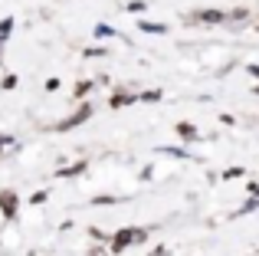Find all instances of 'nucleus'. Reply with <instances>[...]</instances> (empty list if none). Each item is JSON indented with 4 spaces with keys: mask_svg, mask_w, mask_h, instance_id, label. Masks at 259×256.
<instances>
[{
    "mask_svg": "<svg viewBox=\"0 0 259 256\" xmlns=\"http://www.w3.org/2000/svg\"><path fill=\"white\" fill-rule=\"evenodd\" d=\"M89 115H92V109H89V105H82V109H79L76 115L69 118V122H63V125H59V128H63V132H66V128H72V125H82V122H85Z\"/></svg>",
    "mask_w": 259,
    "mask_h": 256,
    "instance_id": "obj_2",
    "label": "nucleus"
},
{
    "mask_svg": "<svg viewBox=\"0 0 259 256\" xmlns=\"http://www.w3.org/2000/svg\"><path fill=\"white\" fill-rule=\"evenodd\" d=\"M79 171H85V164H76V167H66V171H59L63 178H69V174H79Z\"/></svg>",
    "mask_w": 259,
    "mask_h": 256,
    "instance_id": "obj_6",
    "label": "nucleus"
},
{
    "mask_svg": "<svg viewBox=\"0 0 259 256\" xmlns=\"http://www.w3.org/2000/svg\"><path fill=\"white\" fill-rule=\"evenodd\" d=\"M141 99H145V102H158V99H161V92H145Z\"/></svg>",
    "mask_w": 259,
    "mask_h": 256,
    "instance_id": "obj_7",
    "label": "nucleus"
},
{
    "mask_svg": "<svg viewBox=\"0 0 259 256\" xmlns=\"http://www.w3.org/2000/svg\"><path fill=\"white\" fill-rule=\"evenodd\" d=\"M177 132H181L184 138H194V135H197V128H194V125H177Z\"/></svg>",
    "mask_w": 259,
    "mask_h": 256,
    "instance_id": "obj_4",
    "label": "nucleus"
},
{
    "mask_svg": "<svg viewBox=\"0 0 259 256\" xmlns=\"http://www.w3.org/2000/svg\"><path fill=\"white\" fill-rule=\"evenodd\" d=\"M128 102H135V96H115L112 99V105H128Z\"/></svg>",
    "mask_w": 259,
    "mask_h": 256,
    "instance_id": "obj_5",
    "label": "nucleus"
},
{
    "mask_svg": "<svg viewBox=\"0 0 259 256\" xmlns=\"http://www.w3.org/2000/svg\"><path fill=\"white\" fill-rule=\"evenodd\" d=\"M135 240H145V230H121V233H115V253L125 250V246L135 243Z\"/></svg>",
    "mask_w": 259,
    "mask_h": 256,
    "instance_id": "obj_1",
    "label": "nucleus"
},
{
    "mask_svg": "<svg viewBox=\"0 0 259 256\" xmlns=\"http://www.w3.org/2000/svg\"><path fill=\"white\" fill-rule=\"evenodd\" d=\"M85 92H89V82H79V86H76V96H79V99H82V96H85Z\"/></svg>",
    "mask_w": 259,
    "mask_h": 256,
    "instance_id": "obj_8",
    "label": "nucleus"
},
{
    "mask_svg": "<svg viewBox=\"0 0 259 256\" xmlns=\"http://www.w3.org/2000/svg\"><path fill=\"white\" fill-rule=\"evenodd\" d=\"M4 145H10V138H0V148H4Z\"/></svg>",
    "mask_w": 259,
    "mask_h": 256,
    "instance_id": "obj_9",
    "label": "nucleus"
},
{
    "mask_svg": "<svg viewBox=\"0 0 259 256\" xmlns=\"http://www.w3.org/2000/svg\"><path fill=\"white\" fill-rule=\"evenodd\" d=\"M0 207H4V214L7 217H13V210H17V200H13V194L7 191V194H0Z\"/></svg>",
    "mask_w": 259,
    "mask_h": 256,
    "instance_id": "obj_3",
    "label": "nucleus"
}]
</instances>
